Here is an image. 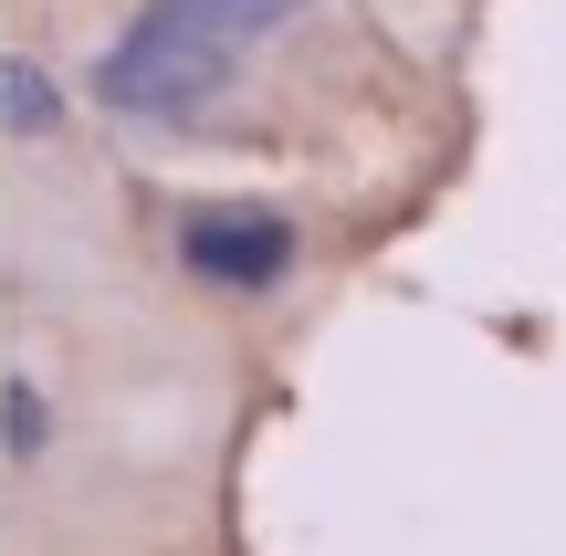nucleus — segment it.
Masks as SVG:
<instances>
[{
	"instance_id": "nucleus-1",
	"label": "nucleus",
	"mask_w": 566,
	"mask_h": 556,
	"mask_svg": "<svg viewBox=\"0 0 566 556\" xmlns=\"http://www.w3.org/2000/svg\"><path fill=\"white\" fill-rule=\"evenodd\" d=\"M231 74H242V53H231L221 11H210V0H168V11H147L137 32L105 53L95 84H105V105H116V116L179 126V116H200V105H221Z\"/></svg>"
}]
</instances>
